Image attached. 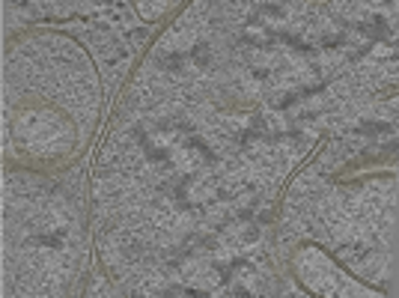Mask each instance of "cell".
Segmentation results:
<instances>
[{"label": "cell", "instance_id": "cell-11", "mask_svg": "<svg viewBox=\"0 0 399 298\" xmlns=\"http://www.w3.org/2000/svg\"><path fill=\"white\" fill-rule=\"evenodd\" d=\"M259 12H262V15H283L280 3H262V6H259Z\"/></svg>", "mask_w": 399, "mask_h": 298}, {"label": "cell", "instance_id": "cell-8", "mask_svg": "<svg viewBox=\"0 0 399 298\" xmlns=\"http://www.w3.org/2000/svg\"><path fill=\"white\" fill-rule=\"evenodd\" d=\"M158 63H161L164 69H170V72H179V69H182V57H179V54H167V57H161Z\"/></svg>", "mask_w": 399, "mask_h": 298}, {"label": "cell", "instance_id": "cell-15", "mask_svg": "<svg viewBox=\"0 0 399 298\" xmlns=\"http://www.w3.org/2000/svg\"><path fill=\"white\" fill-rule=\"evenodd\" d=\"M256 239V230H244V242H253Z\"/></svg>", "mask_w": 399, "mask_h": 298}, {"label": "cell", "instance_id": "cell-6", "mask_svg": "<svg viewBox=\"0 0 399 298\" xmlns=\"http://www.w3.org/2000/svg\"><path fill=\"white\" fill-rule=\"evenodd\" d=\"M343 42H346L343 30H340V33H325V36H319V45H322V48H328V51H331V48H340Z\"/></svg>", "mask_w": 399, "mask_h": 298}, {"label": "cell", "instance_id": "cell-10", "mask_svg": "<svg viewBox=\"0 0 399 298\" xmlns=\"http://www.w3.org/2000/svg\"><path fill=\"white\" fill-rule=\"evenodd\" d=\"M197 245H200L203 251H215V248H218V239H215V236H197Z\"/></svg>", "mask_w": 399, "mask_h": 298}, {"label": "cell", "instance_id": "cell-7", "mask_svg": "<svg viewBox=\"0 0 399 298\" xmlns=\"http://www.w3.org/2000/svg\"><path fill=\"white\" fill-rule=\"evenodd\" d=\"M143 149H146V158H149V161H167V158H170V152H167L164 146H152V143H149V146H143Z\"/></svg>", "mask_w": 399, "mask_h": 298}, {"label": "cell", "instance_id": "cell-2", "mask_svg": "<svg viewBox=\"0 0 399 298\" xmlns=\"http://www.w3.org/2000/svg\"><path fill=\"white\" fill-rule=\"evenodd\" d=\"M355 134H367V137H373V134H391V125L388 122H361V125H355Z\"/></svg>", "mask_w": 399, "mask_h": 298}, {"label": "cell", "instance_id": "cell-4", "mask_svg": "<svg viewBox=\"0 0 399 298\" xmlns=\"http://www.w3.org/2000/svg\"><path fill=\"white\" fill-rule=\"evenodd\" d=\"M191 60H194L197 66H209V60H212V54H209V45H206V42H197V45L191 48Z\"/></svg>", "mask_w": 399, "mask_h": 298}, {"label": "cell", "instance_id": "cell-9", "mask_svg": "<svg viewBox=\"0 0 399 298\" xmlns=\"http://www.w3.org/2000/svg\"><path fill=\"white\" fill-rule=\"evenodd\" d=\"M298 101V93H286V96H280L277 101H274V107H280V110H286V107H292Z\"/></svg>", "mask_w": 399, "mask_h": 298}, {"label": "cell", "instance_id": "cell-3", "mask_svg": "<svg viewBox=\"0 0 399 298\" xmlns=\"http://www.w3.org/2000/svg\"><path fill=\"white\" fill-rule=\"evenodd\" d=\"M63 239H66V233H63V230H54V233H42V236H36L33 242H36V245H45V248H60Z\"/></svg>", "mask_w": 399, "mask_h": 298}, {"label": "cell", "instance_id": "cell-14", "mask_svg": "<svg viewBox=\"0 0 399 298\" xmlns=\"http://www.w3.org/2000/svg\"><path fill=\"white\" fill-rule=\"evenodd\" d=\"M259 224H271V212H262L259 215Z\"/></svg>", "mask_w": 399, "mask_h": 298}, {"label": "cell", "instance_id": "cell-1", "mask_svg": "<svg viewBox=\"0 0 399 298\" xmlns=\"http://www.w3.org/2000/svg\"><path fill=\"white\" fill-rule=\"evenodd\" d=\"M358 27V33H364V36H373V39H382V36H388V21L385 18H370V21H361V24H355Z\"/></svg>", "mask_w": 399, "mask_h": 298}, {"label": "cell", "instance_id": "cell-13", "mask_svg": "<svg viewBox=\"0 0 399 298\" xmlns=\"http://www.w3.org/2000/svg\"><path fill=\"white\" fill-rule=\"evenodd\" d=\"M239 218H241V221H250V218H253V212H250V209H241V212H239Z\"/></svg>", "mask_w": 399, "mask_h": 298}, {"label": "cell", "instance_id": "cell-12", "mask_svg": "<svg viewBox=\"0 0 399 298\" xmlns=\"http://www.w3.org/2000/svg\"><path fill=\"white\" fill-rule=\"evenodd\" d=\"M253 78H259V81H265V78H268V72H265V69H253Z\"/></svg>", "mask_w": 399, "mask_h": 298}, {"label": "cell", "instance_id": "cell-5", "mask_svg": "<svg viewBox=\"0 0 399 298\" xmlns=\"http://www.w3.org/2000/svg\"><path fill=\"white\" fill-rule=\"evenodd\" d=\"M185 149H194V152H200V155H206L209 161H215V152L206 146V140H200V137H188L185 140Z\"/></svg>", "mask_w": 399, "mask_h": 298}]
</instances>
